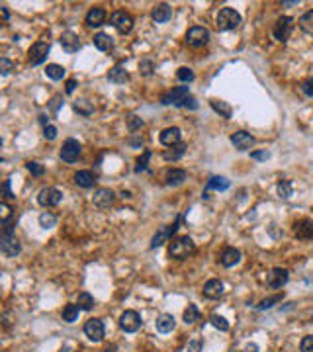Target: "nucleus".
Instances as JSON below:
<instances>
[{
	"instance_id": "f257e3e1",
	"label": "nucleus",
	"mask_w": 313,
	"mask_h": 352,
	"mask_svg": "<svg viewBox=\"0 0 313 352\" xmlns=\"http://www.w3.org/2000/svg\"><path fill=\"white\" fill-rule=\"evenodd\" d=\"M0 249H2V253L6 256H16L20 254L22 251V245L14 233V227L10 223H4L2 225V235H0Z\"/></svg>"
},
{
	"instance_id": "f03ea898",
	"label": "nucleus",
	"mask_w": 313,
	"mask_h": 352,
	"mask_svg": "<svg viewBox=\"0 0 313 352\" xmlns=\"http://www.w3.org/2000/svg\"><path fill=\"white\" fill-rule=\"evenodd\" d=\"M194 253H196V245H194V241H192L188 235L176 237V239L171 243V247H169L171 258H176V260H184V258H188V256L194 254Z\"/></svg>"
},
{
	"instance_id": "7ed1b4c3",
	"label": "nucleus",
	"mask_w": 313,
	"mask_h": 352,
	"mask_svg": "<svg viewBox=\"0 0 313 352\" xmlns=\"http://www.w3.org/2000/svg\"><path fill=\"white\" fill-rule=\"evenodd\" d=\"M239 24H241V16H239V12L235 8L225 6V8H221L217 12V30L219 32L235 30V28H239Z\"/></svg>"
},
{
	"instance_id": "20e7f679",
	"label": "nucleus",
	"mask_w": 313,
	"mask_h": 352,
	"mask_svg": "<svg viewBox=\"0 0 313 352\" xmlns=\"http://www.w3.org/2000/svg\"><path fill=\"white\" fill-rule=\"evenodd\" d=\"M190 96V88L188 86H176L173 90H169L167 94L161 96V104L163 106H184L186 98Z\"/></svg>"
},
{
	"instance_id": "39448f33",
	"label": "nucleus",
	"mask_w": 313,
	"mask_h": 352,
	"mask_svg": "<svg viewBox=\"0 0 313 352\" xmlns=\"http://www.w3.org/2000/svg\"><path fill=\"white\" fill-rule=\"evenodd\" d=\"M210 41V30L204 26H194L186 34V43L190 47H204Z\"/></svg>"
},
{
	"instance_id": "423d86ee",
	"label": "nucleus",
	"mask_w": 313,
	"mask_h": 352,
	"mask_svg": "<svg viewBox=\"0 0 313 352\" xmlns=\"http://www.w3.org/2000/svg\"><path fill=\"white\" fill-rule=\"evenodd\" d=\"M178 225H180V217L173 223V225H165V227H161L159 231L155 233V237L151 239V249H159V247H163L175 233H176V229H178Z\"/></svg>"
},
{
	"instance_id": "0eeeda50",
	"label": "nucleus",
	"mask_w": 313,
	"mask_h": 352,
	"mask_svg": "<svg viewBox=\"0 0 313 352\" xmlns=\"http://www.w3.org/2000/svg\"><path fill=\"white\" fill-rule=\"evenodd\" d=\"M47 55H49V43L38 41V43H34V45L30 47L28 61H30L32 67H38V65H41V63L47 59Z\"/></svg>"
},
{
	"instance_id": "6e6552de",
	"label": "nucleus",
	"mask_w": 313,
	"mask_h": 352,
	"mask_svg": "<svg viewBox=\"0 0 313 352\" xmlns=\"http://www.w3.org/2000/svg\"><path fill=\"white\" fill-rule=\"evenodd\" d=\"M110 20H112V26H114L119 34H129L131 28H133V18H131L125 10H116Z\"/></svg>"
},
{
	"instance_id": "1a4fd4ad",
	"label": "nucleus",
	"mask_w": 313,
	"mask_h": 352,
	"mask_svg": "<svg viewBox=\"0 0 313 352\" xmlns=\"http://www.w3.org/2000/svg\"><path fill=\"white\" fill-rule=\"evenodd\" d=\"M292 28H293V20L290 16H282V18L276 20L272 34H274V38L278 41H286L290 38V34H292Z\"/></svg>"
},
{
	"instance_id": "9d476101",
	"label": "nucleus",
	"mask_w": 313,
	"mask_h": 352,
	"mask_svg": "<svg viewBox=\"0 0 313 352\" xmlns=\"http://www.w3.org/2000/svg\"><path fill=\"white\" fill-rule=\"evenodd\" d=\"M119 327H121V331H125V332H135V331H139L141 329V315L137 313V311H125L121 317H119Z\"/></svg>"
},
{
	"instance_id": "9b49d317",
	"label": "nucleus",
	"mask_w": 313,
	"mask_h": 352,
	"mask_svg": "<svg viewBox=\"0 0 313 352\" xmlns=\"http://www.w3.org/2000/svg\"><path fill=\"white\" fill-rule=\"evenodd\" d=\"M104 332H106V329H104V323L100 319H88L84 323V334L92 342H100L104 338Z\"/></svg>"
},
{
	"instance_id": "f8f14e48",
	"label": "nucleus",
	"mask_w": 313,
	"mask_h": 352,
	"mask_svg": "<svg viewBox=\"0 0 313 352\" xmlns=\"http://www.w3.org/2000/svg\"><path fill=\"white\" fill-rule=\"evenodd\" d=\"M61 158L65 162H75L78 156H80V143L77 139H67L61 147Z\"/></svg>"
},
{
	"instance_id": "ddd939ff",
	"label": "nucleus",
	"mask_w": 313,
	"mask_h": 352,
	"mask_svg": "<svg viewBox=\"0 0 313 352\" xmlns=\"http://www.w3.org/2000/svg\"><path fill=\"white\" fill-rule=\"evenodd\" d=\"M63 200V194L57 190V188H43L38 196V202L43 206V208H53L57 204H61Z\"/></svg>"
},
{
	"instance_id": "4468645a",
	"label": "nucleus",
	"mask_w": 313,
	"mask_h": 352,
	"mask_svg": "<svg viewBox=\"0 0 313 352\" xmlns=\"http://www.w3.org/2000/svg\"><path fill=\"white\" fill-rule=\"evenodd\" d=\"M288 278H290V272L286 268H274L266 276V286L272 288V290H278V288H282L288 282Z\"/></svg>"
},
{
	"instance_id": "2eb2a0df",
	"label": "nucleus",
	"mask_w": 313,
	"mask_h": 352,
	"mask_svg": "<svg viewBox=\"0 0 313 352\" xmlns=\"http://www.w3.org/2000/svg\"><path fill=\"white\" fill-rule=\"evenodd\" d=\"M231 143L235 145L237 151H249L253 145H254V137L247 131H237L231 135Z\"/></svg>"
},
{
	"instance_id": "dca6fc26",
	"label": "nucleus",
	"mask_w": 313,
	"mask_h": 352,
	"mask_svg": "<svg viewBox=\"0 0 313 352\" xmlns=\"http://www.w3.org/2000/svg\"><path fill=\"white\" fill-rule=\"evenodd\" d=\"M92 202L98 206V208H110L114 202H116V194L110 190V188H98L92 196Z\"/></svg>"
},
{
	"instance_id": "f3484780",
	"label": "nucleus",
	"mask_w": 313,
	"mask_h": 352,
	"mask_svg": "<svg viewBox=\"0 0 313 352\" xmlns=\"http://www.w3.org/2000/svg\"><path fill=\"white\" fill-rule=\"evenodd\" d=\"M61 47H63V51L65 53H77L78 49H80V39H78V36L77 34H73V32H65L63 36H61Z\"/></svg>"
},
{
	"instance_id": "a211bd4d",
	"label": "nucleus",
	"mask_w": 313,
	"mask_h": 352,
	"mask_svg": "<svg viewBox=\"0 0 313 352\" xmlns=\"http://www.w3.org/2000/svg\"><path fill=\"white\" fill-rule=\"evenodd\" d=\"M151 18H153L156 24H165V22H169V20L173 18V8H171L169 4H165V2H161V4H156V6L151 10Z\"/></svg>"
},
{
	"instance_id": "6ab92c4d",
	"label": "nucleus",
	"mask_w": 313,
	"mask_h": 352,
	"mask_svg": "<svg viewBox=\"0 0 313 352\" xmlns=\"http://www.w3.org/2000/svg\"><path fill=\"white\" fill-rule=\"evenodd\" d=\"M180 129L178 127H167V129H163L161 131V143L165 145V147H175V145H178L180 143Z\"/></svg>"
},
{
	"instance_id": "aec40b11",
	"label": "nucleus",
	"mask_w": 313,
	"mask_h": 352,
	"mask_svg": "<svg viewBox=\"0 0 313 352\" xmlns=\"http://www.w3.org/2000/svg\"><path fill=\"white\" fill-rule=\"evenodd\" d=\"M239 260H241V251H239V249H235V247H227V249H223V253H221V256H219V262H221L225 268L235 266Z\"/></svg>"
},
{
	"instance_id": "412c9836",
	"label": "nucleus",
	"mask_w": 313,
	"mask_h": 352,
	"mask_svg": "<svg viewBox=\"0 0 313 352\" xmlns=\"http://www.w3.org/2000/svg\"><path fill=\"white\" fill-rule=\"evenodd\" d=\"M204 295L210 297V299H217L223 295V282L214 278V280H208L204 284Z\"/></svg>"
},
{
	"instance_id": "4be33fe9",
	"label": "nucleus",
	"mask_w": 313,
	"mask_h": 352,
	"mask_svg": "<svg viewBox=\"0 0 313 352\" xmlns=\"http://www.w3.org/2000/svg\"><path fill=\"white\" fill-rule=\"evenodd\" d=\"M104 20H106V10L100 8V6L92 8V10L86 14V18H84V22H86L88 28H100V26L104 24Z\"/></svg>"
},
{
	"instance_id": "5701e85b",
	"label": "nucleus",
	"mask_w": 313,
	"mask_h": 352,
	"mask_svg": "<svg viewBox=\"0 0 313 352\" xmlns=\"http://www.w3.org/2000/svg\"><path fill=\"white\" fill-rule=\"evenodd\" d=\"M184 180H186V172L180 170V168L167 170V174H165V184L167 186H180Z\"/></svg>"
},
{
	"instance_id": "b1692460",
	"label": "nucleus",
	"mask_w": 313,
	"mask_h": 352,
	"mask_svg": "<svg viewBox=\"0 0 313 352\" xmlns=\"http://www.w3.org/2000/svg\"><path fill=\"white\" fill-rule=\"evenodd\" d=\"M175 325H176V321H175V317L169 315V313H163V315L156 317V331L163 332V334L171 332V331L175 329Z\"/></svg>"
},
{
	"instance_id": "393cba45",
	"label": "nucleus",
	"mask_w": 313,
	"mask_h": 352,
	"mask_svg": "<svg viewBox=\"0 0 313 352\" xmlns=\"http://www.w3.org/2000/svg\"><path fill=\"white\" fill-rule=\"evenodd\" d=\"M127 78H129V75H127V71H125L121 65L112 67V69H110V73H108V80H110V82H114V84H125V82H127Z\"/></svg>"
},
{
	"instance_id": "a878e982",
	"label": "nucleus",
	"mask_w": 313,
	"mask_h": 352,
	"mask_svg": "<svg viewBox=\"0 0 313 352\" xmlns=\"http://www.w3.org/2000/svg\"><path fill=\"white\" fill-rule=\"evenodd\" d=\"M184 153H186V145L184 143H178V145H175V147H169V149H165L163 151V158L165 160H178V158H182L184 156Z\"/></svg>"
},
{
	"instance_id": "bb28decb",
	"label": "nucleus",
	"mask_w": 313,
	"mask_h": 352,
	"mask_svg": "<svg viewBox=\"0 0 313 352\" xmlns=\"http://www.w3.org/2000/svg\"><path fill=\"white\" fill-rule=\"evenodd\" d=\"M295 235L299 239H311L313 237V221L311 219H301L295 223Z\"/></svg>"
},
{
	"instance_id": "cd10ccee",
	"label": "nucleus",
	"mask_w": 313,
	"mask_h": 352,
	"mask_svg": "<svg viewBox=\"0 0 313 352\" xmlns=\"http://www.w3.org/2000/svg\"><path fill=\"white\" fill-rule=\"evenodd\" d=\"M75 182H77V186H80V188H92L94 186V174L90 172V170H78L77 174H75Z\"/></svg>"
},
{
	"instance_id": "c85d7f7f",
	"label": "nucleus",
	"mask_w": 313,
	"mask_h": 352,
	"mask_svg": "<svg viewBox=\"0 0 313 352\" xmlns=\"http://www.w3.org/2000/svg\"><path fill=\"white\" fill-rule=\"evenodd\" d=\"M231 186V182L225 178V176H212L208 180V190H217V192H225L227 188Z\"/></svg>"
},
{
	"instance_id": "c756f323",
	"label": "nucleus",
	"mask_w": 313,
	"mask_h": 352,
	"mask_svg": "<svg viewBox=\"0 0 313 352\" xmlns=\"http://www.w3.org/2000/svg\"><path fill=\"white\" fill-rule=\"evenodd\" d=\"M210 106L219 114V116H223L225 119H229L231 116H233V110H231V106L227 104V102H223V100H217V98H214V100H210Z\"/></svg>"
},
{
	"instance_id": "7c9ffc66",
	"label": "nucleus",
	"mask_w": 313,
	"mask_h": 352,
	"mask_svg": "<svg viewBox=\"0 0 313 352\" xmlns=\"http://www.w3.org/2000/svg\"><path fill=\"white\" fill-rule=\"evenodd\" d=\"M94 45H96L100 51H110V49L114 47V39H112L108 34L100 32V34L94 36Z\"/></svg>"
},
{
	"instance_id": "2f4dec72",
	"label": "nucleus",
	"mask_w": 313,
	"mask_h": 352,
	"mask_svg": "<svg viewBox=\"0 0 313 352\" xmlns=\"http://www.w3.org/2000/svg\"><path fill=\"white\" fill-rule=\"evenodd\" d=\"M78 311H80V307H78V305H75V303H67V305L63 307V321H67V323H75V321L78 319Z\"/></svg>"
},
{
	"instance_id": "473e14b6",
	"label": "nucleus",
	"mask_w": 313,
	"mask_h": 352,
	"mask_svg": "<svg viewBox=\"0 0 313 352\" xmlns=\"http://www.w3.org/2000/svg\"><path fill=\"white\" fill-rule=\"evenodd\" d=\"M45 75H47L51 80H61V78H65V69H63L61 65H55V63H51V65H47V69H45Z\"/></svg>"
},
{
	"instance_id": "72a5a7b5",
	"label": "nucleus",
	"mask_w": 313,
	"mask_h": 352,
	"mask_svg": "<svg viewBox=\"0 0 313 352\" xmlns=\"http://www.w3.org/2000/svg\"><path fill=\"white\" fill-rule=\"evenodd\" d=\"M77 305H78L82 311H90V309L94 307V297H92L88 292H82V293H78Z\"/></svg>"
},
{
	"instance_id": "f704fd0d",
	"label": "nucleus",
	"mask_w": 313,
	"mask_h": 352,
	"mask_svg": "<svg viewBox=\"0 0 313 352\" xmlns=\"http://www.w3.org/2000/svg\"><path fill=\"white\" fill-rule=\"evenodd\" d=\"M299 28H301L305 34H311V36H313V10H307V12L299 18Z\"/></svg>"
},
{
	"instance_id": "c9c22d12",
	"label": "nucleus",
	"mask_w": 313,
	"mask_h": 352,
	"mask_svg": "<svg viewBox=\"0 0 313 352\" xmlns=\"http://www.w3.org/2000/svg\"><path fill=\"white\" fill-rule=\"evenodd\" d=\"M200 319V311H198V307L194 305V303H190L186 309H184V323L186 325H192V323H196Z\"/></svg>"
},
{
	"instance_id": "e433bc0d",
	"label": "nucleus",
	"mask_w": 313,
	"mask_h": 352,
	"mask_svg": "<svg viewBox=\"0 0 313 352\" xmlns=\"http://www.w3.org/2000/svg\"><path fill=\"white\" fill-rule=\"evenodd\" d=\"M176 78L180 80V82H192L194 80V71L190 69V67H180L178 71H176Z\"/></svg>"
},
{
	"instance_id": "4c0bfd02",
	"label": "nucleus",
	"mask_w": 313,
	"mask_h": 352,
	"mask_svg": "<svg viewBox=\"0 0 313 352\" xmlns=\"http://www.w3.org/2000/svg\"><path fill=\"white\" fill-rule=\"evenodd\" d=\"M55 223H57V217L51 212H45V214L39 215V225L43 229H51V227H55Z\"/></svg>"
},
{
	"instance_id": "58836bf2",
	"label": "nucleus",
	"mask_w": 313,
	"mask_h": 352,
	"mask_svg": "<svg viewBox=\"0 0 313 352\" xmlns=\"http://www.w3.org/2000/svg\"><path fill=\"white\" fill-rule=\"evenodd\" d=\"M75 110H77L78 114H82V116H90V114L94 112V108L90 106L88 100H77V102H75Z\"/></svg>"
},
{
	"instance_id": "ea45409f",
	"label": "nucleus",
	"mask_w": 313,
	"mask_h": 352,
	"mask_svg": "<svg viewBox=\"0 0 313 352\" xmlns=\"http://www.w3.org/2000/svg\"><path fill=\"white\" fill-rule=\"evenodd\" d=\"M282 297H284V295H280V293H276V295H272V297H266V299H262V301L258 303V309H260V311L270 309V307H274L276 303H280V301H282Z\"/></svg>"
},
{
	"instance_id": "a19ab883",
	"label": "nucleus",
	"mask_w": 313,
	"mask_h": 352,
	"mask_svg": "<svg viewBox=\"0 0 313 352\" xmlns=\"http://www.w3.org/2000/svg\"><path fill=\"white\" fill-rule=\"evenodd\" d=\"M278 194H280V198L288 200L292 196V182L290 180H280L278 182Z\"/></svg>"
},
{
	"instance_id": "79ce46f5",
	"label": "nucleus",
	"mask_w": 313,
	"mask_h": 352,
	"mask_svg": "<svg viewBox=\"0 0 313 352\" xmlns=\"http://www.w3.org/2000/svg\"><path fill=\"white\" fill-rule=\"evenodd\" d=\"M210 321H212V325H214L215 329H219V331H229V323H227L225 317H221V315H212Z\"/></svg>"
},
{
	"instance_id": "37998d69",
	"label": "nucleus",
	"mask_w": 313,
	"mask_h": 352,
	"mask_svg": "<svg viewBox=\"0 0 313 352\" xmlns=\"http://www.w3.org/2000/svg\"><path fill=\"white\" fill-rule=\"evenodd\" d=\"M143 123H145V121H143L139 116H129V117H127V127H129L131 133H135L137 129H141Z\"/></svg>"
},
{
	"instance_id": "c03bdc74",
	"label": "nucleus",
	"mask_w": 313,
	"mask_h": 352,
	"mask_svg": "<svg viewBox=\"0 0 313 352\" xmlns=\"http://www.w3.org/2000/svg\"><path fill=\"white\" fill-rule=\"evenodd\" d=\"M26 168L34 174V176H43V172H45V168H43V164H39V162H34V160H30L28 164H26Z\"/></svg>"
},
{
	"instance_id": "a18cd8bd",
	"label": "nucleus",
	"mask_w": 313,
	"mask_h": 352,
	"mask_svg": "<svg viewBox=\"0 0 313 352\" xmlns=\"http://www.w3.org/2000/svg\"><path fill=\"white\" fill-rule=\"evenodd\" d=\"M299 350H301V352H313V334H307V336L301 338Z\"/></svg>"
},
{
	"instance_id": "49530a36",
	"label": "nucleus",
	"mask_w": 313,
	"mask_h": 352,
	"mask_svg": "<svg viewBox=\"0 0 313 352\" xmlns=\"http://www.w3.org/2000/svg\"><path fill=\"white\" fill-rule=\"evenodd\" d=\"M12 69H14V65H12V61H10V59H6V57L0 59V73H2V77L10 75V73H12Z\"/></svg>"
},
{
	"instance_id": "de8ad7c7",
	"label": "nucleus",
	"mask_w": 313,
	"mask_h": 352,
	"mask_svg": "<svg viewBox=\"0 0 313 352\" xmlns=\"http://www.w3.org/2000/svg\"><path fill=\"white\" fill-rule=\"evenodd\" d=\"M61 106H63V96H53V100L49 102V110H51V114H53V116H57Z\"/></svg>"
},
{
	"instance_id": "09e8293b",
	"label": "nucleus",
	"mask_w": 313,
	"mask_h": 352,
	"mask_svg": "<svg viewBox=\"0 0 313 352\" xmlns=\"http://www.w3.org/2000/svg\"><path fill=\"white\" fill-rule=\"evenodd\" d=\"M149 156H151V151H145L143 153V156L137 160V166H135V172L139 174V172H143L145 168H147V160H149Z\"/></svg>"
},
{
	"instance_id": "8fccbe9b",
	"label": "nucleus",
	"mask_w": 313,
	"mask_h": 352,
	"mask_svg": "<svg viewBox=\"0 0 313 352\" xmlns=\"http://www.w3.org/2000/svg\"><path fill=\"white\" fill-rule=\"evenodd\" d=\"M301 92H303L305 96H309V98H313V77L301 82Z\"/></svg>"
},
{
	"instance_id": "3c124183",
	"label": "nucleus",
	"mask_w": 313,
	"mask_h": 352,
	"mask_svg": "<svg viewBox=\"0 0 313 352\" xmlns=\"http://www.w3.org/2000/svg\"><path fill=\"white\" fill-rule=\"evenodd\" d=\"M153 69H155L153 61H141V65H139V73L145 75V77H149L153 73Z\"/></svg>"
},
{
	"instance_id": "603ef678",
	"label": "nucleus",
	"mask_w": 313,
	"mask_h": 352,
	"mask_svg": "<svg viewBox=\"0 0 313 352\" xmlns=\"http://www.w3.org/2000/svg\"><path fill=\"white\" fill-rule=\"evenodd\" d=\"M43 137H45L47 141H53V139L57 137V127H55V125H47V127H43Z\"/></svg>"
},
{
	"instance_id": "864d4df0",
	"label": "nucleus",
	"mask_w": 313,
	"mask_h": 352,
	"mask_svg": "<svg viewBox=\"0 0 313 352\" xmlns=\"http://www.w3.org/2000/svg\"><path fill=\"white\" fill-rule=\"evenodd\" d=\"M2 198H4V202L14 198V194L10 192V180H4V184H2Z\"/></svg>"
},
{
	"instance_id": "5fc2aeb1",
	"label": "nucleus",
	"mask_w": 313,
	"mask_h": 352,
	"mask_svg": "<svg viewBox=\"0 0 313 352\" xmlns=\"http://www.w3.org/2000/svg\"><path fill=\"white\" fill-rule=\"evenodd\" d=\"M270 155L266 153V151H256V153H251V158H254V160H266Z\"/></svg>"
},
{
	"instance_id": "6e6d98bb",
	"label": "nucleus",
	"mask_w": 313,
	"mask_h": 352,
	"mask_svg": "<svg viewBox=\"0 0 313 352\" xmlns=\"http://www.w3.org/2000/svg\"><path fill=\"white\" fill-rule=\"evenodd\" d=\"M200 348H202V342L196 338V340H192V342H188V352H200Z\"/></svg>"
},
{
	"instance_id": "4d7b16f0",
	"label": "nucleus",
	"mask_w": 313,
	"mask_h": 352,
	"mask_svg": "<svg viewBox=\"0 0 313 352\" xmlns=\"http://www.w3.org/2000/svg\"><path fill=\"white\" fill-rule=\"evenodd\" d=\"M184 106H186L188 110H198V102H196V98H192V96H188V98H186Z\"/></svg>"
},
{
	"instance_id": "13d9d810",
	"label": "nucleus",
	"mask_w": 313,
	"mask_h": 352,
	"mask_svg": "<svg viewBox=\"0 0 313 352\" xmlns=\"http://www.w3.org/2000/svg\"><path fill=\"white\" fill-rule=\"evenodd\" d=\"M65 86H67V88H65V90H67V94H73V92H75V88H77V80H75V78H69Z\"/></svg>"
},
{
	"instance_id": "bf43d9fd",
	"label": "nucleus",
	"mask_w": 313,
	"mask_h": 352,
	"mask_svg": "<svg viewBox=\"0 0 313 352\" xmlns=\"http://www.w3.org/2000/svg\"><path fill=\"white\" fill-rule=\"evenodd\" d=\"M129 145H131V147H141V145H143V137H131V139H129Z\"/></svg>"
},
{
	"instance_id": "052dcab7",
	"label": "nucleus",
	"mask_w": 313,
	"mask_h": 352,
	"mask_svg": "<svg viewBox=\"0 0 313 352\" xmlns=\"http://www.w3.org/2000/svg\"><path fill=\"white\" fill-rule=\"evenodd\" d=\"M39 123H41L43 127H47V125H51V123H49V117H47L45 114H39Z\"/></svg>"
},
{
	"instance_id": "680f3d73",
	"label": "nucleus",
	"mask_w": 313,
	"mask_h": 352,
	"mask_svg": "<svg viewBox=\"0 0 313 352\" xmlns=\"http://www.w3.org/2000/svg\"><path fill=\"white\" fill-rule=\"evenodd\" d=\"M2 16H4V20H8V16H10V14H8V8H6V6H2Z\"/></svg>"
}]
</instances>
